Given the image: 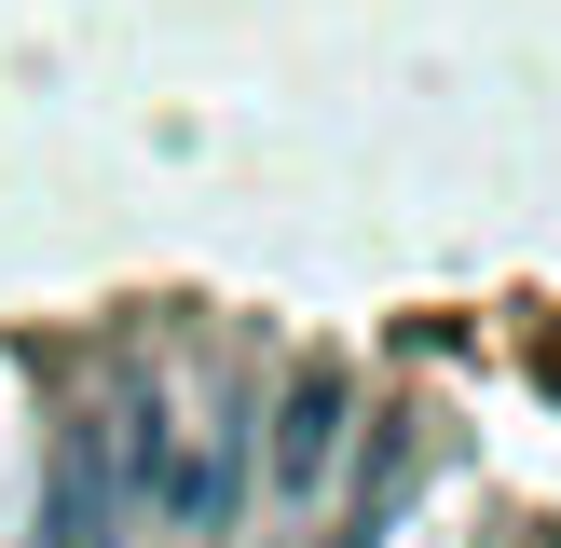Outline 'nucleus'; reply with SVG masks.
Here are the masks:
<instances>
[{"instance_id":"1","label":"nucleus","mask_w":561,"mask_h":548,"mask_svg":"<svg viewBox=\"0 0 561 548\" xmlns=\"http://www.w3.org/2000/svg\"><path fill=\"white\" fill-rule=\"evenodd\" d=\"M343 425H356V384H343V370H301L288 398H274V438H261L274 493H316L329 466H343Z\"/></svg>"}]
</instances>
